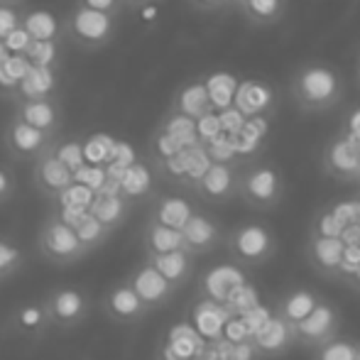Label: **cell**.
<instances>
[{"mask_svg": "<svg viewBox=\"0 0 360 360\" xmlns=\"http://www.w3.org/2000/svg\"><path fill=\"white\" fill-rule=\"evenodd\" d=\"M346 94V81L338 69L321 62L302 64L289 81V96L304 113H326L338 105Z\"/></svg>", "mask_w": 360, "mask_h": 360, "instance_id": "cell-1", "label": "cell"}, {"mask_svg": "<svg viewBox=\"0 0 360 360\" xmlns=\"http://www.w3.org/2000/svg\"><path fill=\"white\" fill-rule=\"evenodd\" d=\"M226 248L233 262L240 267H262L275 257L277 238L270 226L262 221H243L228 231Z\"/></svg>", "mask_w": 360, "mask_h": 360, "instance_id": "cell-2", "label": "cell"}, {"mask_svg": "<svg viewBox=\"0 0 360 360\" xmlns=\"http://www.w3.org/2000/svg\"><path fill=\"white\" fill-rule=\"evenodd\" d=\"M285 176L272 162H252L240 169V199L255 211H275L285 201Z\"/></svg>", "mask_w": 360, "mask_h": 360, "instance_id": "cell-3", "label": "cell"}, {"mask_svg": "<svg viewBox=\"0 0 360 360\" xmlns=\"http://www.w3.org/2000/svg\"><path fill=\"white\" fill-rule=\"evenodd\" d=\"M118 20L120 18L74 3L64 15V37L81 49H103L118 34Z\"/></svg>", "mask_w": 360, "mask_h": 360, "instance_id": "cell-4", "label": "cell"}, {"mask_svg": "<svg viewBox=\"0 0 360 360\" xmlns=\"http://www.w3.org/2000/svg\"><path fill=\"white\" fill-rule=\"evenodd\" d=\"M37 250L52 265H74L89 255V250L81 245L79 236H76V228L59 221L54 214L44 221L42 231H39Z\"/></svg>", "mask_w": 360, "mask_h": 360, "instance_id": "cell-5", "label": "cell"}, {"mask_svg": "<svg viewBox=\"0 0 360 360\" xmlns=\"http://www.w3.org/2000/svg\"><path fill=\"white\" fill-rule=\"evenodd\" d=\"M57 143H59V138L42 133V130L32 128V125L22 123V120H18V118H10L3 130L5 152H8L15 162H32L34 165L39 157L52 152Z\"/></svg>", "mask_w": 360, "mask_h": 360, "instance_id": "cell-6", "label": "cell"}, {"mask_svg": "<svg viewBox=\"0 0 360 360\" xmlns=\"http://www.w3.org/2000/svg\"><path fill=\"white\" fill-rule=\"evenodd\" d=\"M341 336V314L331 302L323 299L299 326H294V341L297 346H304L309 351L323 346Z\"/></svg>", "mask_w": 360, "mask_h": 360, "instance_id": "cell-7", "label": "cell"}, {"mask_svg": "<svg viewBox=\"0 0 360 360\" xmlns=\"http://www.w3.org/2000/svg\"><path fill=\"white\" fill-rule=\"evenodd\" d=\"M321 169L326 176L343 184L360 181V145L338 133L331 138L321 152Z\"/></svg>", "mask_w": 360, "mask_h": 360, "instance_id": "cell-8", "label": "cell"}, {"mask_svg": "<svg viewBox=\"0 0 360 360\" xmlns=\"http://www.w3.org/2000/svg\"><path fill=\"white\" fill-rule=\"evenodd\" d=\"M194 191L209 204H228L240 194V169L231 162H211L206 174L194 184Z\"/></svg>", "mask_w": 360, "mask_h": 360, "instance_id": "cell-9", "label": "cell"}, {"mask_svg": "<svg viewBox=\"0 0 360 360\" xmlns=\"http://www.w3.org/2000/svg\"><path fill=\"white\" fill-rule=\"evenodd\" d=\"M13 118L32 125L47 135L59 138L62 135L64 110L62 103L54 98H30V101H13Z\"/></svg>", "mask_w": 360, "mask_h": 360, "instance_id": "cell-10", "label": "cell"}, {"mask_svg": "<svg viewBox=\"0 0 360 360\" xmlns=\"http://www.w3.org/2000/svg\"><path fill=\"white\" fill-rule=\"evenodd\" d=\"M44 307H47L52 326L74 328L89 314V299L76 287H59L54 292H49V297L44 299Z\"/></svg>", "mask_w": 360, "mask_h": 360, "instance_id": "cell-11", "label": "cell"}, {"mask_svg": "<svg viewBox=\"0 0 360 360\" xmlns=\"http://www.w3.org/2000/svg\"><path fill=\"white\" fill-rule=\"evenodd\" d=\"M32 184L47 199H59L69 186L76 184V174L52 150L32 165Z\"/></svg>", "mask_w": 360, "mask_h": 360, "instance_id": "cell-12", "label": "cell"}, {"mask_svg": "<svg viewBox=\"0 0 360 360\" xmlns=\"http://www.w3.org/2000/svg\"><path fill=\"white\" fill-rule=\"evenodd\" d=\"M307 260L311 270L323 280H336L341 277L343 255H346V245L341 238H319L309 236L307 240Z\"/></svg>", "mask_w": 360, "mask_h": 360, "instance_id": "cell-13", "label": "cell"}, {"mask_svg": "<svg viewBox=\"0 0 360 360\" xmlns=\"http://www.w3.org/2000/svg\"><path fill=\"white\" fill-rule=\"evenodd\" d=\"M181 233H184L186 250L194 257L206 255V252L226 245V238H228V233L221 228V223H218L214 216L204 214V211H196Z\"/></svg>", "mask_w": 360, "mask_h": 360, "instance_id": "cell-14", "label": "cell"}, {"mask_svg": "<svg viewBox=\"0 0 360 360\" xmlns=\"http://www.w3.org/2000/svg\"><path fill=\"white\" fill-rule=\"evenodd\" d=\"M128 282H130V287L138 292V297L143 299L145 307L150 309V311L152 309H160V307H165V304H169V299L174 297V292H176L150 260H145L143 265L130 275Z\"/></svg>", "mask_w": 360, "mask_h": 360, "instance_id": "cell-15", "label": "cell"}, {"mask_svg": "<svg viewBox=\"0 0 360 360\" xmlns=\"http://www.w3.org/2000/svg\"><path fill=\"white\" fill-rule=\"evenodd\" d=\"M103 311L115 323H140L150 314L145 302L138 297L130 282H120L103 297Z\"/></svg>", "mask_w": 360, "mask_h": 360, "instance_id": "cell-16", "label": "cell"}, {"mask_svg": "<svg viewBox=\"0 0 360 360\" xmlns=\"http://www.w3.org/2000/svg\"><path fill=\"white\" fill-rule=\"evenodd\" d=\"M245 275H243V267L236 262H226V265H216L201 277L199 292L209 299L211 304H223L228 299H233V294L243 287Z\"/></svg>", "mask_w": 360, "mask_h": 360, "instance_id": "cell-17", "label": "cell"}, {"mask_svg": "<svg viewBox=\"0 0 360 360\" xmlns=\"http://www.w3.org/2000/svg\"><path fill=\"white\" fill-rule=\"evenodd\" d=\"M252 343H255V351L262 358H280L297 341H294V328L282 321L280 316H275L265 326L257 328L255 336H252Z\"/></svg>", "mask_w": 360, "mask_h": 360, "instance_id": "cell-18", "label": "cell"}, {"mask_svg": "<svg viewBox=\"0 0 360 360\" xmlns=\"http://www.w3.org/2000/svg\"><path fill=\"white\" fill-rule=\"evenodd\" d=\"M321 302L323 299L319 297L314 289L297 287V289H292V292H287L280 297V302H277V307H275V311H277L275 316H280L282 321L294 328V326H299V323H302Z\"/></svg>", "mask_w": 360, "mask_h": 360, "instance_id": "cell-19", "label": "cell"}, {"mask_svg": "<svg viewBox=\"0 0 360 360\" xmlns=\"http://www.w3.org/2000/svg\"><path fill=\"white\" fill-rule=\"evenodd\" d=\"M194 214L196 209L189 199L176 194H165V196H157L155 204H152L150 221H157L167 228H174V231H184L186 223L191 221Z\"/></svg>", "mask_w": 360, "mask_h": 360, "instance_id": "cell-20", "label": "cell"}, {"mask_svg": "<svg viewBox=\"0 0 360 360\" xmlns=\"http://www.w3.org/2000/svg\"><path fill=\"white\" fill-rule=\"evenodd\" d=\"M211 105L214 103H211V94L204 81H189L176 91L174 101H172V110L191 120H204L211 113Z\"/></svg>", "mask_w": 360, "mask_h": 360, "instance_id": "cell-21", "label": "cell"}, {"mask_svg": "<svg viewBox=\"0 0 360 360\" xmlns=\"http://www.w3.org/2000/svg\"><path fill=\"white\" fill-rule=\"evenodd\" d=\"M143 248H145V257H160L167 252H176V250H186L184 245V233L174 231V228H167L157 221L147 218L145 228H143Z\"/></svg>", "mask_w": 360, "mask_h": 360, "instance_id": "cell-22", "label": "cell"}, {"mask_svg": "<svg viewBox=\"0 0 360 360\" xmlns=\"http://www.w3.org/2000/svg\"><path fill=\"white\" fill-rule=\"evenodd\" d=\"M150 262L165 275V280L169 282L172 287L179 289L191 280V275H194L196 257L191 255L189 250H176V252H167V255H160V257H150Z\"/></svg>", "mask_w": 360, "mask_h": 360, "instance_id": "cell-23", "label": "cell"}, {"mask_svg": "<svg viewBox=\"0 0 360 360\" xmlns=\"http://www.w3.org/2000/svg\"><path fill=\"white\" fill-rule=\"evenodd\" d=\"M59 72L57 67H34L27 79L20 84L13 101H30V98H54L57 96Z\"/></svg>", "mask_w": 360, "mask_h": 360, "instance_id": "cell-24", "label": "cell"}, {"mask_svg": "<svg viewBox=\"0 0 360 360\" xmlns=\"http://www.w3.org/2000/svg\"><path fill=\"white\" fill-rule=\"evenodd\" d=\"M238 10H240L243 20L252 27H272L285 20L289 0H248Z\"/></svg>", "mask_w": 360, "mask_h": 360, "instance_id": "cell-25", "label": "cell"}, {"mask_svg": "<svg viewBox=\"0 0 360 360\" xmlns=\"http://www.w3.org/2000/svg\"><path fill=\"white\" fill-rule=\"evenodd\" d=\"M130 206H133V201H128L123 194H96L94 204H91V214L108 231H115L128 221Z\"/></svg>", "mask_w": 360, "mask_h": 360, "instance_id": "cell-26", "label": "cell"}, {"mask_svg": "<svg viewBox=\"0 0 360 360\" xmlns=\"http://www.w3.org/2000/svg\"><path fill=\"white\" fill-rule=\"evenodd\" d=\"M22 27L32 34L34 42H54L64 34V20H59L52 10L34 8L25 13Z\"/></svg>", "mask_w": 360, "mask_h": 360, "instance_id": "cell-27", "label": "cell"}, {"mask_svg": "<svg viewBox=\"0 0 360 360\" xmlns=\"http://www.w3.org/2000/svg\"><path fill=\"white\" fill-rule=\"evenodd\" d=\"M152 191V172L145 162H135L133 167L123 172L120 176V194L128 201H138L145 199Z\"/></svg>", "mask_w": 360, "mask_h": 360, "instance_id": "cell-28", "label": "cell"}, {"mask_svg": "<svg viewBox=\"0 0 360 360\" xmlns=\"http://www.w3.org/2000/svg\"><path fill=\"white\" fill-rule=\"evenodd\" d=\"M115 143L110 135L105 133H94L84 140V157H86V165H94V167H108L110 157H113Z\"/></svg>", "mask_w": 360, "mask_h": 360, "instance_id": "cell-29", "label": "cell"}, {"mask_svg": "<svg viewBox=\"0 0 360 360\" xmlns=\"http://www.w3.org/2000/svg\"><path fill=\"white\" fill-rule=\"evenodd\" d=\"M110 233H113V231H108V228H105L98 218L91 214V211H89V216H86L84 221L76 226V236H79L81 245H84L89 252L96 250L98 245H103V243L110 238Z\"/></svg>", "mask_w": 360, "mask_h": 360, "instance_id": "cell-30", "label": "cell"}, {"mask_svg": "<svg viewBox=\"0 0 360 360\" xmlns=\"http://www.w3.org/2000/svg\"><path fill=\"white\" fill-rule=\"evenodd\" d=\"M15 323L25 333H39L49 323V314L44 304H25L15 311Z\"/></svg>", "mask_w": 360, "mask_h": 360, "instance_id": "cell-31", "label": "cell"}, {"mask_svg": "<svg viewBox=\"0 0 360 360\" xmlns=\"http://www.w3.org/2000/svg\"><path fill=\"white\" fill-rule=\"evenodd\" d=\"M311 360H356V341L338 336L323 346L314 348Z\"/></svg>", "mask_w": 360, "mask_h": 360, "instance_id": "cell-32", "label": "cell"}, {"mask_svg": "<svg viewBox=\"0 0 360 360\" xmlns=\"http://www.w3.org/2000/svg\"><path fill=\"white\" fill-rule=\"evenodd\" d=\"M25 265V252L8 238H0V280L18 275Z\"/></svg>", "mask_w": 360, "mask_h": 360, "instance_id": "cell-33", "label": "cell"}, {"mask_svg": "<svg viewBox=\"0 0 360 360\" xmlns=\"http://www.w3.org/2000/svg\"><path fill=\"white\" fill-rule=\"evenodd\" d=\"M343 223L338 221V216L333 214L331 206H323L319 209V214L311 221V231L309 236H319V238H341L343 236Z\"/></svg>", "mask_w": 360, "mask_h": 360, "instance_id": "cell-34", "label": "cell"}, {"mask_svg": "<svg viewBox=\"0 0 360 360\" xmlns=\"http://www.w3.org/2000/svg\"><path fill=\"white\" fill-rule=\"evenodd\" d=\"M59 54L62 47H59V39H54V42H32L25 57L32 62V67H57Z\"/></svg>", "mask_w": 360, "mask_h": 360, "instance_id": "cell-35", "label": "cell"}, {"mask_svg": "<svg viewBox=\"0 0 360 360\" xmlns=\"http://www.w3.org/2000/svg\"><path fill=\"white\" fill-rule=\"evenodd\" d=\"M54 155H57L59 160H62L64 165L74 172V174L86 165L84 143H79V140H59V143L54 145Z\"/></svg>", "mask_w": 360, "mask_h": 360, "instance_id": "cell-36", "label": "cell"}, {"mask_svg": "<svg viewBox=\"0 0 360 360\" xmlns=\"http://www.w3.org/2000/svg\"><path fill=\"white\" fill-rule=\"evenodd\" d=\"M94 199H96V191H91L89 186H84V184H79V181H76L74 186H69V189L64 191V194L59 196V199H54V201H57V209H59V206H76V209H91Z\"/></svg>", "mask_w": 360, "mask_h": 360, "instance_id": "cell-37", "label": "cell"}, {"mask_svg": "<svg viewBox=\"0 0 360 360\" xmlns=\"http://www.w3.org/2000/svg\"><path fill=\"white\" fill-rule=\"evenodd\" d=\"M108 169L105 167H94V165H84L79 172H76V181L84 186H89L91 191H96L98 194L101 189H103L105 184H108Z\"/></svg>", "mask_w": 360, "mask_h": 360, "instance_id": "cell-38", "label": "cell"}, {"mask_svg": "<svg viewBox=\"0 0 360 360\" xmlns=\"http://www.w3.org/2000/svg\"><path fill=\"white\" fill-rule=\"evenodd\" d=\"M25 10L20 5H0V42L10 37L22 25Z\"/></svg>", "mask_w": 360, "mask_h": 360, "instance_id": "cell-39", "label": "cell"}, {"mask_svg": "<svg viewBox=\"0 0 360 360\" xmlns=\"http://www.w3.org/2000/svg\"><path fill=\"white\" fill-rule=\"evenodd\" d=\"M32 34L27 32V30L20 25L18 30H15L13 34H10L8 39H5V47H8V52L10 54H27V49L32 47Z\"/></svg>", "mask_w": 360, "mask_h": 360, "instance_id": "cell-40", "label": "cell"}, {"mask_svg": "<svg viewBox=\"0 0 360 360\" xmlns=\"http://www.w3.org/2000/svg\"><path fill=\"white\" fill-rule=\"evenodd\" d=\"M74 3L84 5V8L98 10V13L113 15V18H120V13L125 10L123 0H74Z\"/></svg>", "mask_w": 360, "mask_h": 360, "instance_id": "cell-41", "label": "cell"}, {"mask_svg": "<svg viewBox=\"0 0 360 360\" xmlns=\"http://www.w3.org/2000/svg\"><path fill=\"white\" fill-rule=\"evenodd\" d=\"M15 191H18V184H15L13 172L0 165V204H8L15 196Z\"/></svg>", "mask_w": 360, "mask_h": 360, "instance_id": "cell-42", "label": "cell"}, {"mask_svg": "<svg viewBox=\"0 0 360 360\" xmlns=\"http://www.w3.org/2000/svg\"><path fill=\"white\" fill-rule=\"evenodd\" d=\"M186 5L196 13H221L233 8V0H186Z\"/></svg>", "mask_w": 360, "mask_h": 360, "instance_id": "cell-43", "label": "cell"}, {"mask_svg": "<svg viewBox=\"0 0 360 360\" xmlns=\"http://www.w3.org/2000/svg\"><path fill=\"white\" fill-rule=\"evenodd\" d=\"M91 209H76V206H59L57 211H54V216L59 218V221H64L67 226L76 228L81 221H84L86 216H89Z\"/></svg>", "mask_w": 360, "mask_h": 360, "instance_id": "cell-44", "label": "cell"}, {"mask_svg": "<svg viewBox=\"0 0 360 360\" xmlns=\"http://www.w3.org/2000/svg\"><path fill=\"white\" fill-rule=\"evenodd\" d=\"M341 135H346V138H351L353 143L360 145V108H353L351 113H348Z\"/></svg>", "mask_w": 360, "mask_h": 360, "instance_id": "cell-45", "label": "cell"}, {"mask_svg": "<svg viewBox=\"0 0 360 360\" xmlns=\"http://www.w3.org/2000/svg\"><path fill=\"white\" fill-rule=\"evenodd\" d=\"M155 3V0H123L125 10H138V8H145V5Z\"/></svg>", "mask_w": 360, "mask_h": 360, "instance_id": "cell-46", "label": "cell"}, {"mask_svg": "<svg viewBox=\"0 0 360 360\" xmlns=\"http://www.w3.org/2000/svg\"><path fill=\"white\" fill-rule=\"evenodd\" d=\"M8 57H10L8 47H5V42H0V67H3V64L8 62Z\"/></svg>", "mask_w": 360, "mask_h": 360, "instance_id": "cell-47", "label": "cell"}, {"mask_svg": "<svg viewBox=\"0 0 360 360\" xmlns=\"http://www.w3.org/2000/svg\"><path fill=\"white\" fill-rule=\"evenodd\" d=\"M22 3L25 0H0V5H20V8H22Z\"/></svg>", "mask_w": 360, "mask_h": 360, "instance_id": "cell-48", "label": "cell"}, {"mask_svg": "<svg viewBox=\"0 0 360 360\" xmlns=\"http://www.w3.org/2000/svg\"><path fill=\"white\" fill-rule=\"evenodd\" d=\"M243 3H248V0H233V8H236V10H238V8H240V5H243Z\"/></svg>", "mask_w": 360, "mask_h": 360, "instance_id": "cell-49", "label": "cell"}, {"mask_svg": "<svg viewBox=\"0 0 360 360\" xmlns=\"http://www.w3.org/2000/svg\"><path fill=\"white\" fill-rule=\"evenodd\" d=\"M356 360H360V341H356Z\"/></svg>", "mask_w": 360, "mask_h": 360, "instance_id": "cell-50", "label": "cell"}, {"mask_svg": "<svg viewBox=\"0 0 360 360\" xmlns=\"http://www.w3.org/2000/svg\"><path fill=\"white\" fill-rule=\"evenodd\" d=\"M356 204H358V221H356V223H358V226H360V199L356 201Z\"/></svg>", "mask_w": 360, "mask_h": 360, "instance_id": "cell-51", "label": "cell"}, {"mask_svg": "<svg viewBox=\"0 0 360 360\" xmlns=\"http://www.w3.org/2000/svg\"><path fill=\"white\" fill-rule=\"evenodd\" d=\"M358 59H360V57H358Z\"/></svg>", "mask_w": 360, "mask_h": 360, "instance_id": "cell-52", "label": "cell"}]
</instances>
